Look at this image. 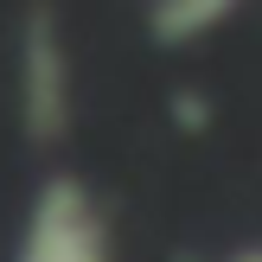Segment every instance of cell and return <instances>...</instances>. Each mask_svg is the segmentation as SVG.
I'll list each match as a JSON object with an SVG mask.
<instances>
[{"mask_svg": "<svg viewBox=\"0 0 262 262\" xmlns=\"http://www.w3.org/2000/svg\"><path fill=\"white\" fill-rule=\"evenodd\" d=\"M13 262H109V224L77 179H45Z\"/></svg>", "mask_w": 262, "mask_h": 262, "instance_id": "1", "label": "cell"}, {"mask_svg": "<svg viewBox=\"0 0 262 262\" xmlns=\"http://www.w3.org/2000/svg\"><path fill=\"white\" fill-rule=\"evenodd\" d=\"M19 115L32 141H58L71 128V51L45 13L19 38Z\"/></svg>", "mask_w": 262, "mask_h": 262, "instance_id": "2", "label": "cell"}, {"mask_svg": "<svg viewBox=\"0 0 262 262\" xmlns=\"http://www.w3.org/2000/svg\"><path fill=\"white\" fill-rule=\"evenodd\" d=\"M154 45H192V38L217 32V26L230 19V7H217V0H199V7H154Z\"/></svg>", "mask_w": 262, "mask_h": 262, "instance_id": "3", "label": "cell"}, {"mask_svg": "<svg viewBox=\"0 0 262 262\" xmlns=\"http://www.w3.org/2000/svg\"><path fill=\"white\" fill-rule=\"evenodd\" d=\"M224 262H262V243H243V250H230Z\"/></svg>", "mask_w": 262, "mask_h": 262, "instance_id": "4", "label": "cell"}]
</instances>
